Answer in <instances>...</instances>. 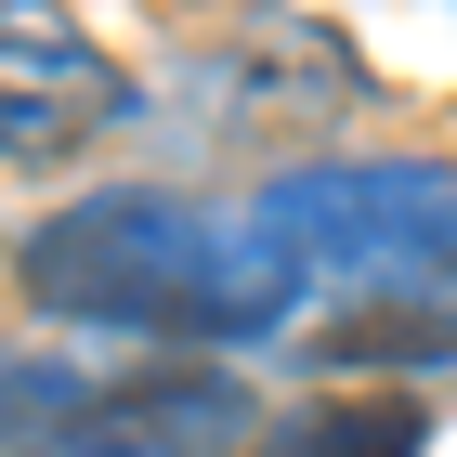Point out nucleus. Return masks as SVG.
<instances>
[{
  "mask_svg": "<svg viewBox=\"0 0 457 457\" xmlns=\"http://www.w3.org/2000/svg\"><path fill=\"white\" fill-rule=\"evenodd\" d=\"M13 287L66 327H118V340H262V327L301 301V262L248 236V222H210L196 196H157V183H105L53 210L27 248H13Z\"/></svg>",
  "mask_w": 457,
  "mask_h": 457,
  "instance_id": "f257e3e1",
  "label": "nucleus"
},
{
  "mask_svg": "<svg viewBox=\"0 0 457 457\" xmlns=\"http://www.w3.org/2000/svg\"><path fill=\"white\" fill-rule=\"evenodd\" d=\"M248 236L301 275H457V170H431V157H301L248 196Z\"/></svg>",
  "mask_w": 457,
  "mask_h": 457,
  "instance_id": "f03ea898",
  "label": "nucleus"
},
{
  "mask_svg": "<svg viewBox=\"0 0 457 457\" xmlns=\"http://www.w3.org/2000/svg\"><path fill=\"white\" fill-rule=\"evenodd\" d=\"M248 445H262V405L236 366H118L27 457H248Z\"/></svg>",
  "mask_w": 457,
  "mask_h": 457,
  "instance_id": "7ed1b4c3",
  "label": "nucleus"
},
{
  "mask_svg": "<svg viewBox=\"0 0 457 457\" xmlns=\"http://www.w3.org/2000/svg\"><path fill=\"white\" fill-rule=\"evenodd\" d=\"M118 118V66L66 0H0V170L79 157Z\"/></svg>",
  "mask_w": 457,
  "mask_h": 457,
  "instance_id": "20e7f679",
  "label": "nucleus"
},
{
  "mask_svg": "<svg viewBox=\"0 0 457 457\" xmlns=\"http://www.w3.org/2000/svg\"><path fill=\"white\" fill-rule=\"evenodd\" d=\"M419 445H431V419L405 392H314V405L262 419L248 457H419Z\"/></svg>",
  "mask_w": 457,
  "mask_h": 457,
  "instance_id": "39448f33",
  "label": "nucleus"
}]
</instances>
